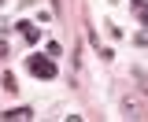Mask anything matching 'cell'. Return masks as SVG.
Returning <instances> with one entry per match:
<instances>
[{
	"label": "cell",
	"mask_w": 148,
	"mask_h": 122,
	"mask_svg": "<svg viewBox=\"0 0 148 122\" xmlns=\"http://www.w3.org/2000/svg\"><path fill=\"white\" fill-rule=\"evenodd\" d=\"M26 67H30V74H37V78H56V63H52V56H48V59L30 56V59H26Z\"/></svg>",
	"instance_id": "1"
},
{
	"label": "cell",
	"mask_w": 148,
	"mask_h": 122,
	"mask_svg": "<svg viewBox=\"0 0 148 122\" xmlns=\"http://www.w3.org/2000/svg\"><path fill=\"white\" fill-rule=\"evenodd\" d=\"M4 119H34V111L30 107H11V111H4Z\"/></svg>",
	"instance_id": "3"
},
{
	"label": "cell",
	"mask_w": 148,
	"mask_h": 122,
	"mask_svg": "<svg viewBox=\"0 0 148 122\" xmlns=\"http://www.w3.org/2000/svg\"><path fill=\"white\" fill-rule=\"evenodd\" d=\"M0 59H8V41L0 37Z\"/></svg>",
	"instance_id": "5"
},
{
	"label": "cell",
	"mask_w": 148,
	"mask_h": 122,
	"mask_svg": "<svg viewBox=\"0 0 148 122\" xmlns=\"http://www.w3.org/2000/svg\"><path fill=\"white\" fill-rule=\"evenodd\" d=\"M4 89H8V93H15V89H18V82H15V74H4Z\"/></svg>",
	"instance_id": "4"
},
{
	"label": "cell",
	"mask_w": 148,
	"mask_h": 122,
	"mask_svg": "<svg viewBox=\"0 0 148 122\" xmlns=\"http://www.w3.org/2000/svg\"><path fill=\"white\" fill-rule=\"evenodd\" d=\"M0 4H4V0H0Z\"/></svg>",
	"instance_id": "8"
},
{
	"label": "cell",
	"mask_w": 148,
	"mask_h": 122,
	"mask_svg": "<svg viewBox=\"0 0 148 122\" xmlns=\"http://www.w3.org/2000/svg\"><path fill=\"white\" fill-rule=\"evenodd\" d=\"M141 15H145V26H148V11H141Z\"/></svg>",
	"instance_id": "7"
},
{
	"label": "cell",
	"mask_w": 148,
	"mask_h": 122,
	"mask_svg": "<svg viewBox=\"0 0 148 122\" xmlns=\"http://www.w3.org/2000/svg\"><path fill=\"white\" fill-rule=\"evenodd\" d=\"M133 8L137 11H148V0H133Z\"/></svg>",
	"instance_id": "6"
},
{
	"label": "cell",
	"mask_w": 148,
	"mask_h": 122,
	"mask_svg": "<svg viewBox=\"0 0 148 122\" xmlns=\"http://www.w3.org/2000/svg\"><path fill=\"white\" fill-rule=\"evenodd\" d=\"M15 30H18V34H22V37H26L30 45H34L37 37H41V30H37V26H30V22H15Z\"/></svg>",
	"instance_id": "2"
}]
</instances>
